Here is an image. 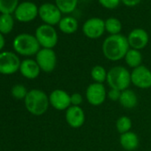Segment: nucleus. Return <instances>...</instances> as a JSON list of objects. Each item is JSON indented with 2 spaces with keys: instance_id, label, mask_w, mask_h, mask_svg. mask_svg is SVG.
I'll return each instance as SVG.
<instances>
[{
  "instance_id": "a211bd4d",
  "label": "nucleus",
  "mask_w": 151,
  "mask_h": 151,
  "mask_svg": "<svg viewBox=\"0 0 151 151\" xmlns=\"http://www.w3.org/2000/svg\"><path fill=\"white\" fill-rule=\"evenodd\" d=\"M58 25H59L60 30L62 33L67 34V35L75 33L78 29V20L72 16H65V17L61 18V20Z\"/></svg>"
},
{
  "instance_id": "c85d7f7f",
  "label": "nucleus",
  "mask_w": 151,
  "mask_h": 151,
  "mask_svg": "<svg viewBox=\"0 0 151 151\" xmlns=\"http://www.w3.org/2000/svg\"><path fill=\"white\" fill-rule=\"evenodd\" d=\"M71 106H80L83 102V96L78 93H74L70 95Z\"/></svg>"
},
{
  "instance_id": "39448f33",
  "label": "nucleus",
  "mask_w": 151,
  "mask_h": 151,
  "mask_svg": "<svg viewBox=\"0 0 151 151\" xmlns=\"http://www.w3.org/2000/svg\"><path fill=\"white\" fill-rule=\"evenodd\" d=\"M35 37L43 48L52 49L58 43L57 31L51 25H40L36 30Z\"/></svg>"
},
{
  "instance_id": "5701e85b",
  "label": "nucleus",
  "mask_w": 151,
  "mask_h": 151,
  "mask_svg": "<svg viewBox=\"0 0 151 151\" xmlns=\"http://www.w3.org/2000/svg\"><path fill=\"white\" fill-rule=\"evenodd\" d=\"M14 28V18L11 14L0 15V33L9 34Z\"/></svg>"
},
{
  "instance_id": "ddd939ff",
  "label": "nucleus",
  "mask_w": 151,
  "mask_h": 151,
  "mask_svg": "<svg viewBox=\"0 0 151 151\" xmlns=\"http://www.w3.org/2000/svg\"><path fill=\"white\" fill-rule=\"evenodd\" d=\"M127 40L132 49L139 51L147 46V45L148 44L149 37L145 29H134L129 33L127 37Z\"/></svg>"
},
{
  "instance_id": "7c9ffc66",
  "label": "nucleus",
  "mask_w": 151,
  "mask_h": 151,
  "mask_svg": "<svg viewBox=\"0 0 151 151\" xmlns=\"http://www.w3.org/2000/svg\"><path fill=\"white\" fill-rule=\"evenodd\" d=\"M121 2H122L125 6H128V7H134V6H138V5L141 2V0H121Z\"/></svg>"
},
{
  "instance_id": "1a4fd4ad",
  "label": "nucleus",
  "mask_w": 151,
  "mask_h": 151,
  "mask_svg": "<svg viewBox=\"0 0 151 151\" xmlns=\"http://www.w3.org/2000/svg\"><path fill=\"white\" fill-rule=\"evenodd\" d=\"M82 30L86 37L90 39H97L106 31L105 21L98 17L90 18L83 24Z\"/></svg>"
},
{
  "instance_id": "9d476101",
  "label": "nucleus",
  "mask_w": 151,
  "mask_h": 151,
  "mask_svg": "<svg viewBox=\"0 0 151 151\" xmlns=\"http://www.w3.org/2000/svg\"><path fill=\"white\" fill-rule=\"evenodd\" d=\"M131 82L138 88L148 89L151 87V71L144 65H140L131 72Z\"/></svg>"
},
{
  "instance_id": "20e7f679",
  "label": "nucleus",
  "mask_w": 151,
  "mask_h": 151,
  "mask_svg": "<svg viewBox=\"0 0 151 151\" xmlns=\"http://www.w3.org/2000/svg\"><path fill=\"white\" fill-rule=\"evenodd\" d=\"M13 45L15 52L23 56L37 55L40 50V45L36 37L26 33L18 35L14 38Z\"/></svg>"
},
{
  "instance_id": "393cba45",
  "label": "nucleus",
  "mask_w": 151,
  "mask_h": 151,
  "mask_svg": "<svg viewBox=\"0 0 151 151\" xmlns=\"http://www.w3.org/2000/svg\"><path fill=\"white\" fill-rule=\"evenodd\" d=\"M19 6V0H0V12L2 14H11Z\"/></svg>"
},
{
  "instance_id": "b1692460",
  "label": "nucleus",
  "mask_w": 151,
  "mask_h": 151,
  "mask_svg": "<svg viewBox=\"0 0 151 151\" xmlns=\"http://www.w3.org/2000/svg\"><path fill=\"white\" fill-rule=\"evenodd\" d=\"M107 76H108V71L105 69L104 67L101 65L94 66L91 70V77L95 83L102 84L104 81L107 80Z\"/></svg>"
},
{
  "instance_id": "f3484780",
  "label": "nucleus",
  "mask_w": 151,
  "mask_h": 151,
  "mask_svg": "<svg viewBox=\"0 0 151 151\" xmlns=\"http://www.w3.org/2000/svg\"><path fill=\"white\" fill-rule=\"evenodd\" d=\"M119 142L124 149L127 151H133L139 147V140L138 135L135 132L130 131L121 134Z\"/></svg>"
},
{
  "instance_id": "2f4dec72",
  "label": "nucleus",
  "mask_w": 151,
  "mask_h": 151,
  "mask_svg": "<svg viewBox=\"0 0 151 151\" xmlns=\"http://www.w3.org/2000/svg\"><path fill=\"white\" fill-rule=\"evenodd\" d=\"M5 44H6V40H5V37L3 36V34L0 33V51H1L4 46H5Z\"/></svg>"
},
{
  "instance_id": "c756f323",
  "label": "nucleus",
  "mask_w": 151,
  "mask_h": 151,
  "mask_svg": "<svg viewBox=\"0 0 151 151\" xmlns=\"http://www.w3.org/2000/svg\"><path fill=\"white\" fill-rule=\"evenodd\" d=\"M121 93H122V91L110 88V90L108 93V97L112 101H119V99L121 97Z\"/></svg>"
},
{
  "instance_id": "4be33fe9",
  "label": "nucleus",
  "mask_w": 151,
  "mask_h": 151,
  "mask_svg": "<svg viewBox=\"0 0 151 151\" xmlns=\"http://www.w3.org/2000/svg\"><path fill=\"white\" fill-rule=\"evenodd\" d=\"M122 22L115 17L108 18L105 21V29L110 35H118L122 30Z\"/></svg>"
},
{
  "instance_id": "dca6fc26",
  "label": "nucleus",
  "mask_w": 151,
  "mask_h": 151,
  "mask_svg": "<svg viewBox=\"0 0 151 151\" xmlns=\"http://www.w3.org/2000/svg\"><path fill=\"white\" fill-rule=\"evenodd\" d=\"M40 68L37 62L32 59H26L22 61L20 72L24 78L28 79H35L40 74Z\"/></svg>"
},
{
  "instance_id": "6ab92c4d",
  "label": "nucleus",
  "mask_w": 151,
  "mask_h": 151,
  "mask_svg": "<svg viewBox=\"0 0 151 151\" xmlns=\"http://www.w3.org/2000/svg\"><path fill=\"white\" fill-rule=\"evenodd\" d=\"M119 102L124 109H133L137 105L138 98L136 93L132 90L126 89L124 91H122Z\"/></svg>"
},
{
  "instance_id": "6e6552de",
  "label": "nucleus",
  "mask_w": 151,
  "mask_h": 151,
  "mask_svg": "<svg viewBox=\"0 0 151 151\" xmlns=\"http://www.w3.org/2000/svg\"><path fill=\"white\" fill-rule=\"evenodd\" d=\"M38 15L41 20L47 25H56L61 20V12L52 3H45L38 8Z\"/></svg>"
},
{
  "instance_id": "f03ea898",
  "label": "nucleus",
  "mask_w": 151,
  "mask_h": 151,
  "mask_svg": "<svg viewBox=\"0 0 151 151\" xmlns=\"http://www.w3.org/2000/svg\"><path fill=\"white\" fill-rule=\"evenodd\" d=\"M24 102L27 110L34 116L44 115L47 111L50 104L47 94L38 89H33L28 92Z\"/></svg>"
},
{
  "instance_id": "4468645a",
  "label": "nucleus",
  "mask_w": 151,
  "mask_h": 151,
  "mask_svg": "<svg viewBox=\"0 0 151 151\" xmlns=\"http://www.w3.org/2000/svg\"><path fill=\"white\" fill-rule=\"evenodd\" d=\"M49 101L52 108L57 110H67L70 106V95L60 89L52 91L49 96Z\"/></svg>"
},
{
  "instance_id": "f8f14e48",
  "label": "nucleus",
  "mask_w": 151,
  "mask_h": 151,
  "mask_svg": "<svg viewBox=\"0 0 151 151\" xmlns=\"http://www.w3.org/2000/svg\"><path fill=\"white\" fill-rule=\"evenodd\" d=\"M14 15L19 22H29L35 20L38 15V8L32 2H23L17 6Z\"/></svg>"
},
{
  "instance_id": "cd10ccee",
  "label": "nucleus",
  "mask_w": 151,
  "mask_h": 151,
  "mask_svg": "<svg viewBox=\"0 0 151 151\" xmlns=\"http://www.w3.org/2000/svg\"><path fill=\"white\" fill-rule=\"evenodd\" d=\"M100 5L101 6H103L104 8H107V9H115L116 8L121 0H98Z\"/></svg>"
},
{
  "instance_id": "7ed1b4c3",
  "label": "nucleus",
  "mask_w": 151,
  "mask_h": 151,
  "mask_svg": "<svg viewBox=\"0 0 151 151\" xmlns=\"http://www.w3.org/2000/svg\"><path fill=\"white\" fill-rule=\"evenodd\" d=\"M107 83L112 89L124 91L128 89L131 82V73L122 66H115L108 71Z\"/></svg>"
},
{
  "instance_id": "bb28decb",
  "label": "nucleus",
  "mask_w": 151,
  "mask_h": 151,
  "mask_svg": "<svg viewBox=\"0 0 151 151\" xmlns=\"http://www.w3.org/2000/svg\"><path fill=\"white\" fill-rule=\"evenodd\" d=\"M11 93H12V95L17 100L25 99L28 94V91H27L26 87L22 85H15L12 88Z\"/></svg>"
},
{
  "instance_id": "a878e982",
  "label": "nucleus",
  "mask_w": 151,
  "mask_h": 151,
  "mask_svg": "<svg viewBox=\"0 0 151 151\" xmlns=\"http://www.w3.org/2000/svg\"><path fill=\"white\" fill-rule=\"evenodd\" d=\"M116 130L119 133L123 134L127 132H130V129L132 128V120L128 116H120L116 123Z\"/></svg>"
},
{
  "instance_id": "423d86ee",
  "label": "nucleus",
  "mask_w": 151,
  "mask_h": 151,
  "mask_svg": "<svg viewBox=\"0 0 151 151\" xmlns=\"http://www.w3.org/2000/svg\"><path fill=\"white\" fill-rule=\"evenodd\" d=\"M21 60L19 57L12 52H0V74L12 75L20 70Z\"/></svg>"
},
{
  "instance_id": "9b49d317",
  "label": "nucleus",
  "mask_w": 151,
  "mask_h": 151,
  "mask_svg": "<svg viewBox=\"0 0 151 151\" xmlns=\"http://www.w3.org/2000/svg\"><path fill=\"white\" fill-rule=\"evenodd\" d=\"M86 95L87 101L91 105L100 106L105 101L108 93L103 84L94 82L86 88Z\"/></svg>"
},
{
  "instance_id": "f257e3e1",
  "label": "nucleus",
  "mask_w": 151,
  "mask_h": 151,
  "mask_svg": "<svg viewBox=\"0 0 151 151\" xmlns=\"http://www.w3.org/2000/svg\"><path fill=\"white\" fill-rule=\"evenodd\" d=\"M130 49L127 37L118 34L110 35L102 44V52L106 59L111 61H118L124 59L125 54Z\"/></svg>"
},
{
  "instance_id": "aec40b11",
  "label": "nucleus",
  "mask_w": 151,
  "mask_h": 151,
  "mask_svg": "<svg viewBox=\"0 0 151 151\" xmlns=\"http://www.w3.org/2000/svg\"><path fill=\"white\" fill-rule=\"evenodd\" d=\"M125 63L131 68H137L141 65L142 62V54L139 50L135 49H129L127 53L124 56Z\"/></svg>"
},
{
  "instance_id": "2eb2a0df",
  "label": "nucleus",
  "mask_w": 151,
  "mask_h": 151,
  "mask_svg": "<svg viewBox=\"0 0 151 151\" xmlns=\"http://www.w3.org/2000/svg\"><path fill=\"white\" fill-rule=\"evenodd\" d=\"M65 118L70 127L79 128L85 124L86 115L80 106H70L66 110Z\"/></svg>"
},
{
  "instance_id": "412c9836",
  "label": "nucleus",
  "mask_w": 151,
  "mask_h": 151,
  "mask_svg": "<svg viewBox=\"0 0 151 151\" xmlns=\"http://www.w3.org/2000/svg\"><path fill=\"white\" fill-rule=\"evenodd\" d=\"M78 0H55V5L61 14H69L73 13L78 6Z\"/></svg>"
},
{
  "instance_id": "0eeeda50",
  "label": "nucleus",
  "mask_w": 151,
  "mask_h": 151,
  "mask_svg": "<svg viewBox=\"0 0 151 151\" xmlns=\"http://www.w3.org/2000/svg\"><path fill=\"white\" fill-rule=\"evenodd\" d=\"M36 61L40 69L45 73H51L54 70L57 64L56 53L52 49L43 48L36 55Z\"/></svg>"
}]
</instances>
